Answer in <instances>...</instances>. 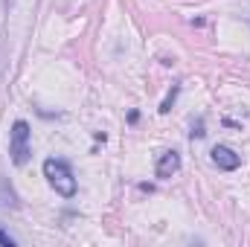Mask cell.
<instances>
[{
	"label": "cell",
	"instance_id": "1",
	"mask_svg": "<svg viewBox=\"0 0 250 247\" xmlns=\"http://www.w3.org/2000/svg\"><path fill=\"white\" fill-rule=\"evenodd\" d=\"M44 178L50 181V186H53L62 198H73V195H76V178H73V169L67 166V160L47 157V160H44Z\"/></svg>",
	"mask_w": 250,
	"mask_h": 247
},
{
	"label": "cell",
	"instance_id": "2",
	"mask_svg": "<svg viewBox=\"0 0 250 247\" xmlns=\"http://www.w3.org/2000/svg\"><path fill=\"white\" fill-rule=\"evenodd\" d=\"M9 154H12V163L15 166H23L29 160V125L23 120H15L12 131H9Z\"/></svg>",
	"mask_w": 250,
	"mask_h": 247
},
{
	"label": "cell",
	"instance_id": "3",
	"mask_svg": "<svg viewBox=\"0 0 250 247\" xmlns=\"http://www.w3.org/2000/svg\"><path fill=\"white\" fill-rule=\"evenodd\" d=\"M212 163H215L218 169H224V172H236V169L242 166V157H239L233 148H227V145H215V148H212Z\"/></svg>",
	"mask_w": 250,
	"mask_h": 247
},
{
	"label": "cell",
	"instance_id": "4",
	"mask_svg": "<svg viewBox=\"0 0 250 247\" xmlns=\"http://www.w3.org/2000/svg\"><path fill=\"white\" fill-rule=\"evenodd\" d=\"M154 172H157V178H172V175H178V172H181V154H178V151H163Z\"/></svg>",
	"mask_w": 250,
	"mask_h": 247
},
{
	"label": "cell",
	"instance_id": "5",
	"mask_svg": "<svg viewBox=\"0 0 250 247\" xmlns=\"http://www.w3.org/2000/svg\"><path fill=\"white\" fill-rule=\"evenodd\" d=\"M0 206H9V209L18 206V195H15V189L9 186L6 178H0Z\"/></svg>",
	"mask_w": 250,
	"mask_h": 247
},
{
	"label": "cell",
	"instance_id": "6",
	"mask_svg": "<svg viewBox=\"0 0 250 247\" xmlns=\"http://www.w3.org/2000/svg\"><path fill=\"white\" fill-rule=\"evenodd\" d=\"M178 90H181V84H172L169 96H166V99H163V105H160V114H169V111H172V105H175V99H178Z\"/></svg>",
	"mask_w": 250,
	"mask_h": 247
},
{
	"label": "cell",
	"instance_id": "7",
	"mask_svg": "<svg viewBox=\"0 0 250 247\" xmlns=\"http://www.w3.org/2000/svg\"><path fill=\"white\" fill-rule=\"evenodd\" d=\"M189 134H192V140H201V137L207 134V131H204V120H198V123H192V131H189Z\"/></svg>",
	"mask_w": 250,
	"mask_h": 247
},
{
	"label": "cell",
	"instance_id": "8",
	"mask_svg": "<svg viewBox=\"0 0 250 247\" xmlns=\"http://www.w3.org/2000/svg\"><path fill=\"white\" fill-rule=\"evenodd\" d=\"M0 245H3V247H15V239H12L9 233H3V230H0Z\"/></svg>",
	"mask_w": 250,
	"mask_h": 247
}]
</instances>
